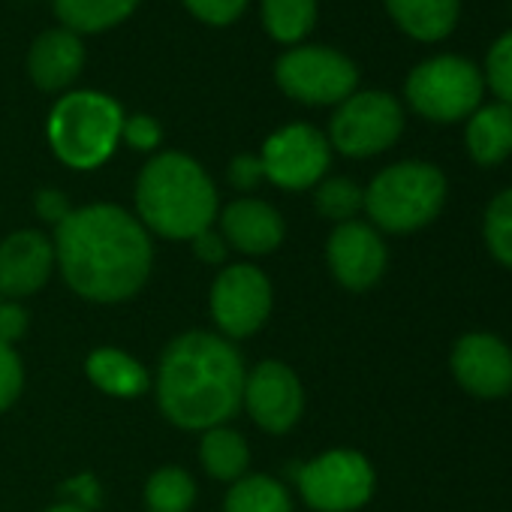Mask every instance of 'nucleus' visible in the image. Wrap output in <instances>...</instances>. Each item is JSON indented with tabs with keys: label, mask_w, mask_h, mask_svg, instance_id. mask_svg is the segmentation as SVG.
Returning a JSON list of instances; mask_svg holds the SVG:
<instances>
[{
	"label": "nucleus",
	"mask_w": 512,
	"mask_h": 512,
	"mask_svg": "<svg viewBox=\"0 0 512 512\" xmlns=\"http://www.w3.org/2000/svg\"><path fill=\"white\" fill-rule=\"evenodd\" d=\"M55 263L76 296L118 305L145 287L154 247L139 217L121 205L97 202L73 208L55 226Z\"/></svg>",
	"instance_id": "nucleus-1"
},
{
	"label": "nucleus",
	"mask_w": 512,
	"mask_h": 512,
	"mask_svg": "<svg viewBox=\"0 0 512 512\" xmlns=\"http://www.w3.org/2000/svg\"><path fill=\"white\" fill-rule=\"evenodd\" d=\"M244 359L214 332L178 335L157 368V404L184 431H208L229 422L244 401Z\"/></svg>",
	"instance_id": "nucleus-2"
},
{
	"label": "nucleus",
	"mask_w": 512,
	"mask_h": 512,
	"mask_svg": "<svg viewBox=\"0 0 512 512\" xmlns=\"http://www.w3.org/2000/svg\"><path fill=\"white\" fill-rule=\"evenodd\" d=\"M139 223L163 238L193 241L217 220V187L190 154H154L136 181Z\"/></svg>",
	"instance_id": "nucleus-3"
},
{
	"label": "nucleus",
	"mask_w": 512,
	"mask_h": 512,
	"mask_svg": "<svg viewBox=\"0 0 512 512\" xmlns=\"http://www.w3.org/2000/svg\"><path fill=\"white\" fill-rule=\"evenodd\" d=\"M121 127L124 109L115 97L100 91H67L49 115L46 136L64 166L88 172L115 154Z\"/></svg>",
	"instance_id": "nucleus-4"
},
{
	"label": "nucleus",
	"mask_w": 512,
	"mask_h": 512,
	"mask_svg": "<svg viewBox=\"0 0 512 512\" xmlns=\"http://www.w3.org/2000/svg\"><path fill=\"white\" fill-rule=\"evenodd\" d=\"M446 202V175L434 163L401 160L374 175L365 190V211L377 229L416 232L428 226Z\"/></svg>",
	"instance_id": "nucleus-5"
},
{
	"label": "nucleus",
	"mask_w": 512,
	"mask_h": 512,
	"mask_svg": "<svg viewBox=\"0 0 512 512\" xmlns=\"http://www.w3.org/2000/svg\"><path fill=\"white\" fill-rule=\"evenodd\" d=\"M485 94L482 70L461 55H434L416 64L404 82L407 106L434 124L467 121Z\"/></svg>",
	"instance_id": "nucleus-6"
},
{
	"label": "nucleus",
	"mask_w": 512,
	"mask_h": 512,
	"mask_svg": "<svg viewBox=\"0 0 512 512\" xmlns=\"http://www.w3.org/2000/svg\"><path fill=\"white\" fill-rule=\"evenodd\" d=\"M278 88L305 106H338L359 88V67L329 46H293L275 64Z\"/></svg>",
	"instance_id": "nucleus-7"
},
{
	"label": "nucleus",
	"mask_w": 512,
	"mask_h": 512,
	"mask_svg": "<svg viewBox=\"0 0 512 512\" xmlns=\"http://www.w3.org/2000/svg\"><path fill=\"white\" fill-rule=\"evenodd\" d=\"M404 133V109L386 91H356L338 103L329 124V145L344 157L365 160L389 151Z\"/></svg>",
	"instance_id": "nucleus-8"
},
{
	"label": "nucleus",
	"mask_w": 512,
	"mask_h": 512,
	"mask_svg": "<svg viewBox=\"0 0 512 512\" xmlns=\"http://www.w3.org/2000/svg\"><path fill=\"white\" fill-rule=\"evenodd\" d=\"M299 491L314 512H356L377 485L371 461L356 449H329L296 470Z\"/></svg>",
	"instance_id": "nucleus-9"
},
{
	"label": "nucleus",
	"mask_w": 512,
	"mask_h": 512,
	"mask_svg": "<svg viewBox=\"0 0 512 512\" xmlns=\"http://www.w3.org/2000/svg\"><path fill=\"white\" fill-rule=\"evenodd\" d=\"M272 281L263 269L238 263L217 272L211 284V320L223 338H250L272 317Z\"/></svg>",
	"instance_id": "nucleus-10"
},
{
	"label": "nucleus",
	"mask_w": 512,
	"mask_h": 512,
	"mask_svg": "<svg viewBox=\"0 0 512 512\" xmlns=\"http://www.w3.org/2000/svg\"><path fill=\"white\" fill-rule=\"evenodd\" d=\"M266 181L281 190L317 187L332 163V145L314 124H287L275 130L260 154Z\"/></svg>",
	"instance_id": "nucleus-11"
},
{
	"label": "nucleus",
	"mask_w": 512,
	"mask_h": 512,
	"mask_svg": "<svg viewBox=\"0 0 512 512\" xmlns=\"http://www.w3.org/2000/svg\"><path fill=\"white\" fill-rule=\"evenodd\" d=\"M250 419L269 434H287L305 413V389L290 365L266 359L244 377V401Z\"/></svg>",
	"instance_id": "nucleus-12"
},
{
	"label": "nucleus",
	"mask_w": 512,
	"mask_h": 512,
	"mask_svg": "<svg viewBox=\"0 0 512 512\" xmlns=\"http://www.w3.org/2000/svg\"><path fill=\"white\" fill-rule=\"evenodd\" d=\"M326 260L335 281L350 293L371 290L386 272V244L371 223L347 220L338 223L326 244Z\"/></svg>",
	"instance_id": "nucleus-13"
},
{
	"label": "nucleus",
	"mask_w": 512,
	"mask_h": 512,
	"mask_svg": "<svg viewBox=\"0 0 512 512\" xmlns=\"http://www.w3.org/2000/svg\"><path fill=\"white\" fill-rule=\"evenodd\" d=\"M452 374L476 398H503L512 392V350L488 332H467L452 347Z\"/></svg>",
	"instance_id": "nucleus-14"
},
{
	"label": "nucleus",
	"mask_w": 512,
	"mask_h": 512,
	"mask_svg": "<svg viewBox=\"0 0 512 512\" xmlns=\"http://www.w3.org/2000/svg\"><path fill=\"white\" fill-rule=\"evenodd\" d=\"M55 269V244L40 229H19L0 241V299L40 293Z\"/></svg>",
	"instance_id": "nucleus-15"
},
{
	"label": "nucleus",
	"mask_w": 512,
	"mask_h": 512,
	"mask_svg": "<svg viewBox=\"0 0 512 512\" xmlns=\"http://www.w3.org/2000/svg\"><path fill=\"white\" fill-rule=\"evenodd\" d=\"M220 235L229 247L247 256H266L284 244L287 223L281 211L263 199L241 196L229 202L220 214Z\"/></svg>",
	"instance_id": "nucleus-16"
},
{
	"label": "nucleus",
	"mask_w": 512,
	"mask_h": 512,
	"mask_svg": "<svg viewBox=\"0 0 512 512\" xmlns=\"http://www.w3.org/2000/svg\"><path fill=\"white\" fill-rule=\"evenodd\" d=\"M85 43L67 28L43 31L28 49V76L43 94H61L76 85L85 70Z\"/></svg>",
	"instance_id": "nucleus-17"
},
{
	"label": "nucleus",
	"mask_w": 512,
	"mask_h": 512,
	"mask_svg": "<svg viewBox=\"0 0 512 512\" xmlns=\"http://www.w3.org/2000/svg\"><path fill=\"white\" fill-rule=\"evenodd\" d=\"M389 19L416 43L446 40L461 19V0H383Z\"/></svg>",
	"instance_id": "nucleus-18"
},
{
	"label": "nucleus",
	"mask_w": 512,
	"mask_h": 512,
	"mask_svg": "<svg viewBox=\"0 0 512 512\" xmlns=\"http://www.w3.org/2000/svg\"><path fill=\"white\" fill-rule=\"evenodd\" d=\"M464 145L473 163L479 166H497L512 154V106L491 103L479 106L467 118Z\"/></svg>",
	"instance_id": "nucleus-19"
},
{
	"label": "nucleus",
	"mask_w": 512,
	"mask_h": 512,
	"mask_svg": "<svg viewBox=\"0 0 512 512\" xmlns=\"http://www.w3.org/2000/svg\"><path fill=\"white\" fill-rule=\"evenodd\" d=\"M85 371H88V380L112 398H139L145 395L151 383L145 365L115 347L94 350L85 362Z\"/></svg>",
	"instance_id": "nucleus-20"
},
{
	"label": "nucleus",
	"mask_w": 512,
	"mask_h": 512,
	"mask_svg": "<svg viewBox=\"0 0 512 512\" xmlns=\"http://www.w3.org/2000/svg\"><path fill=\"white\" fill-rule=\"evenodd\" d=\"M139 4L142 0H52L61 28L79 37L118 28L139 10Z\"/></svg>",
	"instance_id": "nucleus-21"
},
{
	"label": "nucleus",
	"mask_w": 512,
	"mask_h": 512,
	"mask_svg": "<svg viewBox=\"0 0 512 512\" xmlns=\"http://www.w3.org/2000/svg\"><path fill=\"white\" fill-rule=\"evenodd\" d=\"M317 0H260V19L266 34L281 46H302L317 28Z\"/></svg>",
	"instance_id": "nucleus-22"
},
{
	"label": "nucleus",
	"mask_w": 512,
	"mask_h": 512,
	"mask_svg": "<svg viewBox=\"0 0 512 512\" xmlns=\"http://www.w3.org/2000/svg\"><path fill=\"white\" fill-rule=\"evenodd\" d=\"M199 458H202V467L208 470V476H214L220 482H235L244 476V470L250 464V449L238 431L217 425V428L202 431Z\"/></svg>",
	"instance_id": "nucleus-23"
},
{
	"label": "nucleus",
	"mask_w": 512,
	"mask_h": 512,
	"mask_svg": "<svg viewBox=\"0 0 512 512\" xmlns=\"http://www.w3.org/2000/svg\"><path fill=\"white\" fill-rule=\"evenodd\" d=\"M223 512H293V500L287 485L272 476L253 473L232 482Z\"/></svg>",
	"instance_id": "nucleus-24"
},
{
	"label": "nucleus",
	"mask_w": 512,
	"mask_h": 512,
	"mask_svg": "<svg viewBox=\"0 0 512 512\" xmlns=\"http://www.w3.org/2000/svg\"><path fill=\"white\" fill-rule=\"evenodd\" d=\"M196 500V482L184 467H160L145 482L148 512H190Z\"/></svg>",
	"instance_id": "nucleus-25"
},
{
	"label": "nucleus",
	"mask_w": 512,
	"mask_h": 512,
	"mask_svg": "<svg viewBox=\"0 0 512 512\" xmlns=\"http://www.w3.org/2000/svg\"><path fill=\"white\" fill-rule=\"evenodd\" d=\"M314 205L326 220L347 223L365 208V190L353 178H323L314 193Z\"/></svg>",
	"instance_id": "nucleus-26"
},
{
	"label": "nucleus",
	"mask_w": 512,
	"mask_h": 512,
	"mask_svg": "<svg viewBox=\"0 0 512 512\" xmlns=\"http://www.w3.org/2000/svg\"><path fill=\"white\" fill-rule=\"evenodd\" d=\"M485 247L494 260L506 269H512V187L497 193L488 208H485V223H482Z\"/></svg>",
	"instance_id": "nucleus-27"
},
{
	"label": "nucleus",
	"mask_w": 512,
	"mask_h": 512,
	"mask_svg": "<svg viewBox=\"0 0 512 512\" xmlns=\"http://www.w3.org/2000/svg\"><path fill=\"white\" fill-rule=\"evenodd\" d=\"M485 88L497 97V103L512 106V31L500 34L488 55H485V70H482Z\"/></svg>",
	"instance_id": "nucleus-28"
},
{
	"label": "nucleus",
	"mask_w": 512,
	"mask_h": 512,
	"mask_svg": "<svg viewBox=\"0 0 512 512\" xmlns=\"http://www.w3.org/2000/svg\"><path fill=\"white\" fill-rule=\"evenodd\" d=\"M181 4L187 7V13L208 25V28H226V25H235L250 0H181Z\"/></svg>",
	"instance_id": "nucleus-29"
},
{
	"label": "nucleus",
	"mask_w": 512,
	"mask_h": 512,
	"mask_svg": "<svg viewBox=\"0 0 512 512\" xmlns=\"http://www.w3.org/2000/svg\"><path fill=\"white\" fill-rule=\"evenodd\" d=\"M25 386V365L16 353V347L0 341V413L10 410Z\"/></svg>",
	"instance_id": "nucleus-30"
},
{
	"label": "nucleus",
	"mask_w": 512,
	"mask_h": 512,
	"mask_svg": "<svg viewBox=\"0 0 512 512\" xmlns=\"http://www.w3.org/2000/svg\"><path fill=\"white\" fill-rule=\"evenodd\" d=\"M121 139H124L133 151L151 154V151H157V145L163 142V127H160V121L151 118V115H130V118H124Z\"/></svg>",
	"instance_id": "nucleus-31"
},
{
	"label": "nucleus",
	"mask_w": 512,
	"mask_h": 512,
	"mask_svg": "<svg viewBox=\"0 0 512 512\" xmlns=\"http://www.w3.org/2000/svg\"><path fill=\"white\" fill-rule=\"evenodd\" d=\"M266 181V172H263V163L260 157L253 154H238L232 163H229V184L241 193H250Z\"/></svg>",
	"instance_id": "nucleus-32"
},
{
	"label": "nucleus",
	"mask_w": 512,
	"mask_h": 512,
	"mask_svg": "<svg viewBox=\"0 0 512 512\" xmlns=\"http://www.w3.org/2000/svg\"><path fill=\"white\" fill-rule=\"evenodd\" d=\"M25 332H28V311L19 302L0 299V341L13 347Z\"/></svg>",
	"instance_id": "nucleus-33"
},
{
	"label": "nucleus",
	"mask_w": 512,
	"mask_h": 512,
	"mask_svg": "<svg viewBox=\"0 0 512 512\" xmlns=\"http://www.w3.org/2000/svg\"><path fill=\"white\" fill-rule=\"evenodd\" d=\"M70 211H73V205H70V199L61 193V190H52V187H46V190H40L37 193V214L46 220V223H64L67 217H70Z\"/></svg>",
	"instance_id": "nucleus-34"
},
{
	"label": "nucleus",
	"mask_w": 512,
	"mask_h": 512,
	"mask_svg": "<svg viewBox=\"0 0 512 512\" xmlns=\"http://www.w3.org/2000/svg\"><path fill=\"white\" fill-rule=\"evenodd\" d=\"M190 244H193L196 260H202L205 266H220V263L226 260V241H223V235H217L214 229L199 232Z\"/></svg>",
	"instance_id": "nucleus-35"
},
{
	"label": "nucleus",
	"mask_w": 512,
	"mask_h": 512,
	"mask_svg": "<svg viewBox=\"0 0 512 512\" xmlns=\"http://www.w3.org/2000/svg\"><path fill=\"white\" fill-rule=\"evenodd\" d=\"M64 491L70 494V500H67V503L82 506V509H88V512L100 503V485H97V479H94V476H76V479H70V482H67V488H64Z\"/></svg>",
	"instance_id": "nucleus-36"
},
{
	"label": "nucleus",
	"mask_w": 512,
	"mask_h": 512,
	"mask_svg": "<svg viewBox=\"0 0 512 512\" xmlns=\"http://www.w3.org/2000/svg\"><path fill=\"white\" fill-rule=\"evenodd\" d=\"M46 512H88L82 506H73V503H58V506H49Z\"/></svg>",
	"instance_id": "nucleus-37"
}]
</instances>
